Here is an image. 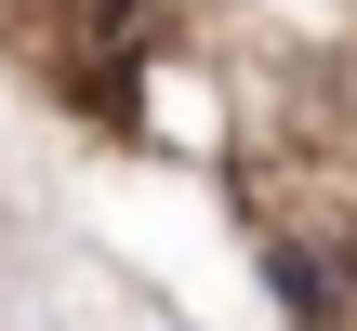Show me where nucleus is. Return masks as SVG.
<instances>
[{
    "label": "nucleus",
    "mask_w": 357,
    "mask_h": 331,
    "mask_svg": "<svg viewBox=\"0 0 357 331\" xmlns=\"http://www.w3.org/2000/svg\"><path fill=\"white\" fill-rule=\"evenodd\" d=\"M252 279H265V305H278L291 331H344V279H331L305 239H265V252H252Z\"/></svg>",
    "instance_id": "1"
},
{
    "label": "nucleus",
    "mask_w": 357,
    "mask_h": 331,
    "mask_svg": "<svg viewBox=\"0 0 357 331\" xmlns=\"http://www.w3.org/2000/svg\"><path fill=\"white\" fill-rule=\"evenodd\" d=\"M172 331H185V318H172Z\"/></svg>",
    "instance_id": "2"
}]
</instances>
